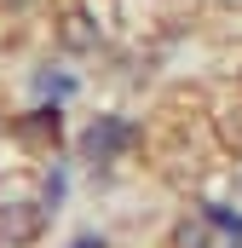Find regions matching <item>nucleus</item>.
Here are the masks:
<instances>
[{"label":"nucleus","mask_w":242,"mask_h":248,"mask_svg":"<svg viewBox=\"0 0 242 248\" xmlns=\"http://www.w3.org/2000/svg\"><path fill=\"white\" fill-rule=\"evenodd\" d=\"M121 139H127V127H121V122H104V127H92V133H87V156H110V150H116Z\"/></svg>","instance_id":"f257e3e1"},{"label":"nucleus","mask_w":242,"mask_h":248,"mask_svg":"<svg viewBox=\"0 0 242 248\" xmlns=\"http://www.w3.org/2000/svg\"><path fill=\"white\" fill-rule=\"evenodd\" d=\"M75 248H98V243H75Z\"/></svg>","instance_id":"f03ea898"}]
</instances>
